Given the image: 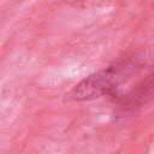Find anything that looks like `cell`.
<instances>
[{"instance_id": "obj_1", "label": "cell", "mask_w": 154, "mask_h": 154, "mask_svg": "<svg viewBox=\"0 0 154 154\" xmlns=\"http://www.w3.org/2000/svg\"><path fill=\"white\" fill-rule=\"evenodd\" d=\"M140 67L141 63L138 58L120 59L76 84L70 91V97L76 101H85L113 94L116 89L129 79L131 75L136 73Z\"/></svg>"}, {"instance_id": "obj_2", "label": "cell", "mask_w": 154, "mask_h": 154, "mask_svg": "<svg viewBox=\"0 0 154 154\" xmlns=\"http://www.w3.org/2000/svg\"><path fill=\"white\" fill-rule=\"evenodd\" d=\"M152 91H153V78L152 76H148L146 81L140 83L135 89H132L131 91H129V94L122 97L119 102V112L122 114L131 113L137 108L142 107V105L150 99Z\"/></svg>"}]
</instances>
